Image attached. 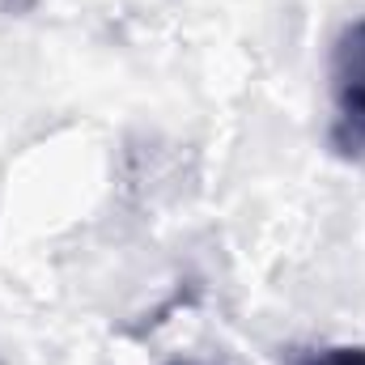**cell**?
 Returning <instances> with one entry per match:
<instances>
[{
    "label": "cell",
    "mask_w": 365,
    "mask_h": 365,
    "mask_svg": "<svg viewBox=\"0 0 365 365\" xmlns=\"http://www.w3.org/2000/svg\"><path fill=\"white\" fill-rule=\"evenodd\" d=\"M327 145L349 158L365 162V17L340 30L331 47V128Z\"/></svg>",
    "instance_id": "1"
},
{
    "label": "cell",
    "mask_w": 365,
    "mask_h": 365,
    "mask_svg": "<svg viewBox=\"0 0 365 365\" xmlns=\"http://www.w3.org/2000/svg\"><path fill=\"white\" fill-rule=\"evenodd\" d=\"M302 365H365V344H340V349H323V353H310Z\"/></svg>",
    "instance_id": "2"
},
{
    "label": "cell",
    "mask_w": 365,
    "mask_h": 365,
    "mask_svg": "<svg viewBox=\"0 0 365 365\" xmlns=\"http://www.w3.org/2000/svg\"><path fill=\"white\" fill-rule=\"evenodd\" d=\"M175 365H200V361H175Z\"/></svg>",
    "instance_id": "3"
}]
</instances>
